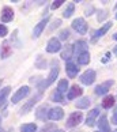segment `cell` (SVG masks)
Masks as SVG:
<instances>
[{
  "instance_id": "7a4b0ae2",
  "label": "cell",
  "mask_w": 117,
  "mask_h": 132,
  "mask_svg": "<svg viewBox=\"0 0 117 132\" xmlns=\"http://www.w3.org/2000/svg\"><path fill=\"white\" fill-rule=\"evenodd\" d=\"M63 117H64V110L61 109V108H52V109H49V113H48V119L52 120V121H58L61 120Z\"/></svg>"
},
{
  "instance_id": "f1b7e54d",
  "label": "cell",
  "mask_w": 117,
  "mask_h": 132,
  "mask_svg": "<svg viewBox=\"0 0 117 132\" xmlns=\"http://www.w3.org/2000/svg\"><path fill=\"white\" fill-rule=\"evenodd\" d=\"M68 37H70V30H67V29L61 30L60 34H58V38H60V40H63V41H65Z\"/></svg>"
},
{
  "instance_id": "4316f807",
  "label": "cell",
  "mask_w": 117,
  "mask_h": 132,
  "mask_svg": "<svg viewBox=\"0 0 117 132\" xmlns=\"http://www.w3.org/2000/svg\"><path fill=\"white\" fill-rule=\"evenodd\" d=\"M57 90L61 93H65L67 90H68V80H65V79H63V80H60L58 82V86H57Z\"/></svg>"
},
{
  "instance_id": "60d3db41",
  "label": "cell",
  "mask_w": 117,
  "mask_h": 132,
  "mask_svg": "<svg viewBox=\"0 0 117 132\" xmlns=\"http://www.w3.org/2000/svg\"><path fill=\"white\" fill-rule=\"evenodd\" d=\"M0 132H3V131H0Z\"/></svg>"
},
{
  "instance_id": "5b68a950",
  "label": "cell",
  "mask_w": 117,
  "mask_h": 132,
  "mask_svg": "<svg viewBox=\"0 0 117 132\" xmlns=\"http://www.w3.org/2000/svg\"><path fill=\"white\" fill-rule=\"evenodd\" d=\"M58 76V65L56 64V63H53V65H52V70H51V74H49V76H48V79H46V82H44L42 83V87H48L49 85H52L53 82L56 80V78Z\"/></svg>"
},
{
  "instance_id": "d6a6232c",
  "label": "cell",
  "mask_w": 117,
  "mask_h": 132,
  "mask_svg": "<svg viewBox=\"0 0 117 132\" xmlns=\"http://www.w3.org/2000/svg\"><path fill=\"white\" fill-rule=\"evenodd\" d=\"M105 18H106V11H101V12L98 14V21L101 22V21H104Z\"/></svg>"
},
{
  "instance_id": "d590c367",
  "label": "cell",
  "mask_w": 117,
  "mask_h": 132,
  "mask_svg": "<svg viewBox=\"0 0 117 132\" xmlns=\"http://www.w3.org/2000/svg\"><path fill=\"white\" fill-rule=\"evenodd\" d=\"M55 132H64V131H63V129H56Z\"/></svg>"
},
{
  "instance_id": "9a60e30c",
  "label": "cell",
  "mask_w": 117,
  "mask_h": 132,
  "mask_svg": "<svg viewBox=\"0 0 117 132\" xmlns=\"http://www.w3.org/2000/svg\"><path fill=\"white\" fill-rule=\"evenodd\" d=\"M74 52L76 53L78 56L82 55V53H85L86 52V48H87V44L85 41H76L75 42V45H74Z\"/></svg>"
},
{
  "instance_id": "d6986e66",
  "label": "cell",
  "mask_w": 117,
  "mask_h": 132,
  "mask_svg": "<svg viewBox=\"0 0 117 132\" xmlns=\"http://www.w3.org/2000/svg\"><path fill=\"white\" fill-rule=\"evenodd\" d=\"M40 97H41V94H38L37 97H34V98H31L30 101H29L27 104H26L25 106H23V108H22L21 110H19V112H21V114H25V113H26L27 110H30V108H31V106L34 105V104H36V102H37L38 100H40Z\"/></svg>"
},
{
  "instance_id": "2e32d148",
  "label": "cell",
  "mask_w": 117,
  "mask_h": 132,
  "mask_svg": "<svg viewBox=\"0 0 117 132\" xmlns=\"http://www.w3.org/2000/svg\"><path fill=\"white\" fill-rule=\"evenodd\" d=\"M65 71H67V75L70 76V78H75L76 74H78V67L74 64V63H67V65H65Z\"/></svg>"
},
{
  "instance_id": "1f68e13d",
  "label": "cell",
  "mask_w": 117,
  "mask_h": 132,
  "mask_svg": "<svg viewBox=\"0 0 117 132\" xmlns=\"http://www.w3.org/2000/svg\"><path fill=\"white\" fill-rule=\"evenodd\" d=\"M63 3H64L63 0H60V2H53V4H52V10H56V8H58V7H60Z\"/></svg>"
},
{
  "instance_id": "74e56055",
  "label": "cell",
  "mask_w": 117,
  "mask_h": 132,
  "mask_svg": "<svg viewBox=\"0 0 117 132\" xmlns=\"http://www.w3.org/2000/svg\"><path fill=\"white\" fill-rule=\"evenodd\" d=\"M0 124H2V117H0Z\"/></svg>"
},
{
  "instance_id": "836d02e7",
  "label": "cell",
  "mask_w": 117,
  "mask_h": 132,
  "mask_svg": "<svg viewBox=\"0 0 117 132\" xmlns=\"http://www.w3.org/2000/svg\"><path fill=\"white\" fill-rule=\"evenodd\" d=\"M112 121H113L114 124H117V108H116V110H114V114H113V119H112Z\"/></svg>"
},
{
  "instance_id": "b9f144b4",
  "label": "cell",
  "mask_w": 117,
  "mask_h": 132,
  "mask_svg": "<svg viewBox=\"0 0 117 132\" xmlns=\"http://www.w3.org/2000/svg\"><path fill=\"white\" fill-rule=\"evenodd\" d=\"M97 132H98V131H97Z\"/></svg>"
},
{
  "instance_id": "4fadbf2b",
  "label": "cell",
  "mask_w": 117,
  "mask_h": 132,
  "mask_svg": "<svg viewBox=\"0 0 117 132\" xmlns=\"http://www.w3.org/2000/svg\"><path fill=\"white\" fill-rule=\"evenodd\" d=\"M48 113H49L48 105H41V106L36 110V116H37V119H40V120H45V119H48Z\"/></svg>"
},
{
  "instance_id": "ba28073f",
  "label": "cell",
  "mask_w": 117,
  "mask_h": 132,
  "mask_svg": "<svg viewBox=\"0 0 117 132\" xmlns=\"http://www.w3.org/2000/svg\"><path fill=\"white\" fill-rule=\"evenodd\" d=\"M48 21H49V18H45V19H42L41 22H38L37 26H34V30H33V37L34 38H38L41 36V33L44 31L45 26L48 25Z\"/></svg>"
},
{
  "instance_id": "d4e9b609",
  "label": "cell",
  "mask_w": 117,
  "mask_h": 132,
  "mask_svg": "<svg viewBox=\"0 0 117 132\" xmlns=\"http://www.w3.org/2000/svg\"><path fill=\"white\" fill-rule=\"evenodd\" d=\"M11 48L8 46V42H4L3 44V46H2V53H0V55H2V59H6V57H8L10 55H11Z\"/></svg>"
},
{
  "instance_id": "277c9868",
  "label": "cell",
  "mask_w": 117,
  "mask_h": 132,
  "mask_svg": "<svg viewBox=\"0 0 117 132\" xmlns=\"http://www.w3.org/2000/svg\"><path fill=\"white\" fill-rule=\"evenodd\" d=\"M72 27L74 30H76L79 34H85L87 31V23L83 18H76L74 22H72Z\"/></svg>"
},
{
  "instance_id": "e0dca14e",
  "label": "cell",
  "mask_w": 117,
  "mask_h": 132,
  "mask_svg": "<svg viewBox=\"0 0 117 132\" xmlns=\"http://www.w3.org/2000/svg\"><path fill=\"white\" fill-rule=\"evenodd\" d=\"M10 91H11V87L10 86H6V87H3V89L0 90V108L6 104V100H7V97L10 94Z\"/></svg>"
},
{
  "instance_id": "30bf717a",
  "label": "cell",
  "mask_w": 117,
  "mask_h": 132,
  "mask_svg": "<svg viewBox=\"0 0 117 132\" xmlns=\"http://www.w3.org/2000/svg\"><path fill=\"white\" fill-rule=\"evenodd\" d=\"M112 26H113V23H112V22H108V23H106V25H104V26H102L101 29H98V30H97L95 33H94V36H93V42H95L97 40H98V38L99 37H102V36H104V34L106 33V31H108L109 30V29L112 27Z\"/></svg>"
},
{
  "instance_id": "cb8c5ba5",
  "label": "cell",
  "mask_w": 117,
  "mask_h": 132,
  "mask_svg": "<svg viewBox=\"0 0 117 132\" xmlns=\"http://www.w3.org/2000/svg\"><path fill=\"white\" fill-rule=\"evenodd\" d=\"M36 131H37V125L36 124H31V123L23 124L21 127V132H36Z\"/></svg>"
},
{
  "instance_id": "8fae6325",
  "label": "cell",
  "mask_w": 117,
  "mask_h": 132,
  "mask_svg": "<svg viewBox=\"0 0 117 132\" xmlns=\"http://www.w3.org/2000/svg\"><path fill=\"white\" fill-rule=\"evenodd\" d=\"M113 85V80H108V82H105V83H102V85L99 86H97L95 87V94L97 95H104L106 94V93L109 91V87Z\"/></svg>"
},
{
  "instance_id": "7402d4cb",
  "label": "cell",
  "mask_w": 117,
  "mask_h": 132,
  "mask_svg": "<svg viewBox=\"0 0 117 132\" xmlns=\"http://www.w3.org/2000/svg\"><path fill=\"white\" fill-rule=\"evenodd\" d=\"M90 104H91V102H90L89 97H83V98H80L75 105H76V108H79V109H85V108H87Z\"/></svg>"
},
{
  "instance_id": "4dcf8cb0",
  "label": "cell",
  "mask_w": 117,
  "mask_h": 132,
  "mask_svg": "<svg viewBox=\"0 0 117 132\" xmlns=\"http://www.w3.org/2000/svg\"><path fill=\"white\" fill-rule=\"evenodd\" d=\"M60 25H61V21H60V19H56V21H53V22H52V26L49 27V30H53L55 27H58Z\"/></svg>"
},
{
  "instance_id": "8992f818",
  "label": "cell",
  "mask_w": 117,
  "mask_h": 132,
  "mask_svg": "<svg viewBox=\"0 0 117 132\" xmlns=\"http://www.w3.org/2000/svg\"><path fill=\"white\" fill-rule=\"evenodd\" d=\"M94 80H95V71H93V70H89V71H86L85 74L80 75V82L86 86L91 85Z\"/></svg>"
},
{
  "instance_id": "44dd1931",
  "label": "cell",
  "mask_w": 117,
  "mask_h": 132,
  "mask_svg": "<svg viewBox=\"0 0 117 132\" xmlns=\"http://www.w3.org/2000/svg\"><path fill=\"white\" fill-rule=\"evenodd\" d=\"M89 61H90V53L89 52H85V53H82V55L78 56V63L82 65L89 64Z\"/></svg>"
},
{
  "instance_id": "ac0fdd59",
  "label": "cell",
  "mask_w": 117,
  "mask_h": 132,
  "mask_svg": "<svg viewBox=\"0 0 117 132\" xmlns=\"http://www.w3.org/2000/svg\"><path fill=\"white\" fill-rule=\"evenodd\" d=\"M98 127L101 131L104 132H110V127H109V123H108V117L106 116H102L99 121H98Z\"/></svg>"
},
{
  "instance_id": "6da1fadb",
  "label": "cell",
  "mask_w": 117,
  "mask_h": 132,
  "mask_svg": "<svg viewBox=\"0 0 117 132\" xmlns=\"http://www.w3.org/2000/svg\"><path fill=\"white\" fill-rule=\"evenodd\" d=\"M29 93H30V87H29V86H22L21 89H19L18 91H15V94L12 95L11 102H12V104H18L19 101H22L25 97L29 95Z\"/></svg>"
},
{
  "instance_id": "9c48e42d",
  "label": "cell",
  "mask_w": 117,
  "mask_h": 132,
  "mask_svg": "<svg viewBox=\"0 0 117 132\" xmlns=\"http://www.w3.org/2000/svg\"><path fill=\"white\" fill-rule=\"evenodd\" d=\"M60 41L57 40V38H51L49 42H48V45H46V52H49V53H56L60 51Z\"/></svg>"
},
{
  "instance_id": "f35d334b",
  "label": "cell",
  "mask_w": 117,
  "mask_h": 132,
  "mask_svg": "<svg viewBox=\"0 0 117 132\" xmlns=\"http://www.w3.org/2000/svg\"><path fill=\"white\" fill-rule=\"evenodd\" d=\"M116 19H117V15H116Z\"/></svg>"
},
{
  "instance_id": "ffe728a7",
  "label": "cell",
  "mask_w": 117,
  "mask_h": 132,
  "mask_svg": "<svg viewBox=\"0 0 117 132\" xmlns=\"http://www.w3.org/2000/svg\"><path fill=\"white\" fill-rule=\"evenodd\" d=\"M72 53H74V46L71 45H67L64 46V51L61 52V59H64V60H70Z\"/></svg>"
},
{
  "instance_id": "e575fe53",
  "label": "cell",
  "mask_w": 117,
  "mask_h": 132,
  "mask_svg": "<svg viewBox=\"0 0 117 132\" xmlns=\"http://www.w3.org/2000/svg\"><path fill=\"white\" fill-rule=\"evenodd\" d=\"M113 52H114V55L117 56V46H114V49H113Z\"/></svg>"
},
{
  "instance_id": "8d00e7d4",
  "label": "cell",
  "mask_w": 117,
  "mask_h": 132,
  "mask_svg": "<svg viewBox=\"0 0 117 132\" xmlns=\"http://www.w3.org/2000/svg\"><path fill=\"white\" fill-rule=\"evenodd\" d=\"M113 38H114V40H117V33H116L114 36H113Z\"/></svg>"
},
{
  "instance_id": "3957f363",
  "label": "cell",
  "mask_w": 117,
  "mask_h": 132,
  "mask_svg": "<svg viewBox=\"0 0 117 132\" xmlns=\"http://www.w3.org/2000/svg\"><path fill=\"white\" fill-rule=\"evenodd\" d=\"M82 119H83V114H82L80 112H75V113H72L70 117H68L65 125L68 127V128H74V127H76L78 124L80 123Z\"/></svg>"
},
{
  "instance_id": "5bb4252c",
  "label": "cell",
  "mask_w": 117,
  "mask_h": 132,
  "mask_svg": "<svg viewBox=\"0 0 117 132\" xmlns=\"http://www.w3.org/2000/svg\"><path fill=\"white\" fill-rule=\"evenodd\" d=\"M82 91H83V90H82L79 86L74 85V86L71 87V90L68 91V95H67V97H68V100H75L78 95H80V94H82Z\"/></svg>"
},
{
  "instance_id": "484cf974",
  "label": "cell",
  "mask_w": 117,
  "mask_h": 132,
  "mask_svg": "<svg viewBox=\"0 0 117 132\" xmlns=\"http://www.w3.org/2000/svg\"><path fill=\"white\" fill-rule=\"evenodd\" d=\"M74 11H75V4L74 3H70L67 6V8H65V11H64L63 15H64V18H70L72 14H74Z\"/></svg>"
},
{
  "instance_id": "603a6c76",
  "label": "cell",
  "mask_w": 117,
  "mask_h": 132,
  "mask_svg": "<svg viewBox=\"0 0 117 132\" xmlns=\"http://www.w3.org/2000/svg\"><path fill=\"white\" fill-rule=\"evenodd\" d=\"M113 105H114V97H112V95L105 97L104 101H102V106H104L105 109H109V108L113 106Z\"/></svg>"
},
{
  "instance_id": "52a82bcc",
  "label": "cell",
  "mask_w": 117,
  "mask_h": 132,
  "mask_svg": "<svg viewBox=\"0 0 117 132\" xmlns=\"http://www.w3.org/2000/svg\"><path fill=\"white\" fill-rule=\"evenodd\" d=\"M0 19L4 23H8L14 19V10L11 7H4L2 10V14H0Z\"/></svg>"
},
{
  "instance_id": "ab89813d",
  "label": "cell",
  "mask_w": 117,
  "mask_h": 132,
  "mask_svg": "<svg viewBox=\"0 0 117 132\" xmlns=\"http://www.w3.org/2000/svg\"><path fill=\"white\" fill-rule=\"evenodd\" d=\"M0 83H2V80H0Z\"/></svg>"
},
{
  "instance_id": "7c38bea8",
  "label": "cell",
  "mask_w": 117,
  "mask_h": 132,
  "mask_svg": "<svg viewBox=\"0 0 117 132\" xmlns=\"http://www.w3.org/2000/svg\"><path fill=\"white\" fill-rule=\"evenodd\" d=\"M99 114V108H94L89 116H87V120H86V124L87 127H93V125H95V119H97V116Z\"/></svg>"
},
{
  "instance_id": "f546056e",
  "label": "cell",
  "mask_w": 117,
  "mask_h": 132,
  "mask_svg": "<svg viewBox=\"0 0 117 132\" xmlns=\"http://www.w3.org/2000/svg\"><path fill=\"white\" fill-rule=\"evenodd\" d=\"M7 33H8L7 27H6V26H3V25H0V37H6V36H7Z\"/></svg>"
},
{
  "instance_id": "83f0119b",
  "label": "cell",
  "mask_w": 117,
  "mask_h": 132,
  "mask_svg": "<svg viewBox=\"0 0 117 132\" xmlns=\"http://www.w3.org/2000/svg\"><path fill=\"white\" fill-rule=\"evenodd\" d=\"M52 100L55 101V102H61V104H65V102H64V98H63V94H61V93L58 91V90L55 91V93L52 94Z\"/></svg>"
}]
</instances>
